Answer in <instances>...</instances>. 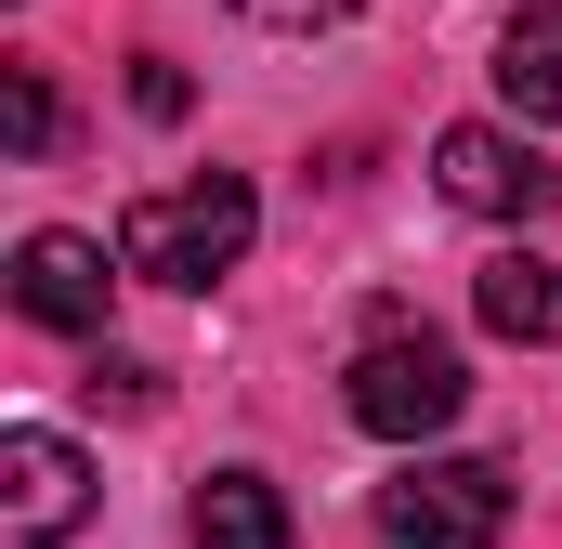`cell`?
<instances>
[{
	"mask_svg": "<svg viewBox=\"0 0 562 549\" xmlns=\"http://www.w3.org/2000/svg\"><path fill=\"white\" fill-rule=\"evenodd\" d=\"M249 236H262V197L236 170H196V183H157V197L119 210V274H144V288H210V274L249 262Z\"/></svg>",
	"mask_w": 562,
	"mask_h": 549,
	"instance_id": "6da1fadb",
	"label": "cell"
},
{
	"mask_svg": "<svg viewBox=\"0 0 562 549\" xmlns=\"http://www.w3.org/2000/svg\"><path fill=\"white\" fill-rule=\"evenodd\" d=\"M340 406H353V432H380V445H431L445 418L471 406V367H458V340H431V327H380V340L353 354Z\"/></svg>",
	"mask_w": 562,
	"mask_h": 549,
	"instance_id": "7a4b0ae2",
	"label": "cell"
},
{
	"mask_svg": "<svg viewBox=\"0 0 562 549\" xmlns=\"http://www.w3.org/2000/svg\"><path fill=\"white\" fill-rule=\"evenodd\" d=\"M497 537H510L497 458H406V484H380V549H497Z\"/></svg>",
	"mask_w": 562,
	"mask_h": 549,
	"instance_id": "3957f363",
	"label": "cell"
},
{
	"mask_svg": "<svg viewBox=\"0 0 562 549\" xmlns=\"http://www.w3.org/2000/svg\"><path fill=\"white\" fill-rule=\"evenodd\" d=\"M431 183H445L458 210H484V223H550L562 210V170L524 132H497V119H458V132L431 144Z\"/></svg>",
	"mask_w": 562,
	"mask_h": 549,
	"instance_id": "277c9868",
	"label": "cell"
},
{
	"mask_svg": "<svg viewBox=\"0 0 562 549\" xmlns=\"http://www.w3.org/2000/svg\"><path fill=\"white\" fill-rule=\"evenodd\" d=\"M92 524V458L66 432H0V549H66Z\"/></svg>",
	"mask_w": 562,
	"mask_h": 549,
	"instance_id": "5b68a950",
	"label": "cell"
},
{
	"mask_svg": "<svg viewBox=\"0 0 562 549\" xmlns=\"http://www.w3.org/2000/svg\"><path fill=\"white\" fill-rule=\"evenodd\" d=\"M105 301H119V274H105L92 236L40 223V236L13 249V314H26V327H53V340H105Z\"/></svg>",
	"mask_w": 562,
	"mask_h": 549,
	"instance_id": "8992f818",
	"label": "cell"
},
{
	"mask_svg": "<svg viewBox=\"0 0 562 549\" xmlns=\"http://www.w3.org/2000/svg\"><path fill=\"white\" fill-rule=\"evenodd\" d=\"M471 314L497 327V340H562V262H537V249H497V262L471 274Z\"/></svg>",
	"mask_w": 562,
	"mask_h": 549,
	"instance_id": "52a82bcc",
	"label": "cell"
},
{
	"mask_svg": "<svg viewBox=\"0 0 562 549\" xmlns=\"http://www.w3.org/2000/svg\"><path fill=\"white\" fill-rule=\"evenodd\" d=\"M497 92H510L524 119H550V132H562V0L510 13V40H497Z\"/></svg>",
	"mask_w": 562,
	"mask_h": 549,
	"instance_id": "ba28073f",
	"label": "cell"
},
{
	"mask_svg": "<svg viewBox=\"0 0 562 549\" xmlns=\"http://www.w3.org/2000/svg\"><path fill=\"white\" fill-rule=\"evenodd\" d=\"M196 549H288V497L262 471H210L196 484Z\"/></svg>",
	"mask_w": 562,
	"mask_h": 549,
	"instance_id": "9c48e42d",
	"label": "cell"
},
{
	"mask_svg": "<svg viewBox=\"0 0 562 549\" xmlns=\"http://www.w3.org/2000/svg\"><path fill=\"white\" fill-rule=\"evenodd\" d=\"M0 144H13V157L53 144V79H40V66H0Z\"/></svg>",
	"mask_w": 562,
	"mask_h": 549,
	"instance_id": "30bf717a",
	"label": "cell"
},
{
	"mask_svg": "<svg viewBox=\"0 0 562 549\" xmlns=\"http://www.w3.org/2000/svg\"><path fill=\"white\" fill-rule=\"evenodd\" d=\"M236 13H249V26H276V40H314V26H340L353 0H236Z\"/></svg>",
	"mask_w": 562,
	"mask_h": 549,
	"instance_id": "8fae6325",
	"label": "cell"
},
{
	"mask_svg": "<svg viewBox=\"0 0 562 549\" xmlns=\"http://www.w3.org/2000/svg\"><path fill=\"white\" fill-rule=\"evenodd\" d=\"M132 105H144V119H183V105H196V79H183V66H157V53H144V66H132Z\"/></svg>",
	"mask_w": 562,
	"mask_h": 549,
	"instance_id": "7c38bea8",
	"label": "cell"
},
{
	"mask_svg": "<svg viewBox=\"0 0 562 549\" xmlns=\"http://www.w3.org/2000/svg\"><path fill=\"white\" fill-rule=\"evenodd\" d=\"M92 393H105V406H132V418L157 406V380H144V367H119V354H105V367H92Z\"/></svg>",
	"mask_w": 562,
	"mask_h": 549,
	"instance_id": "4fadbf2b",
	"label": "cell"
}]
</instances>
